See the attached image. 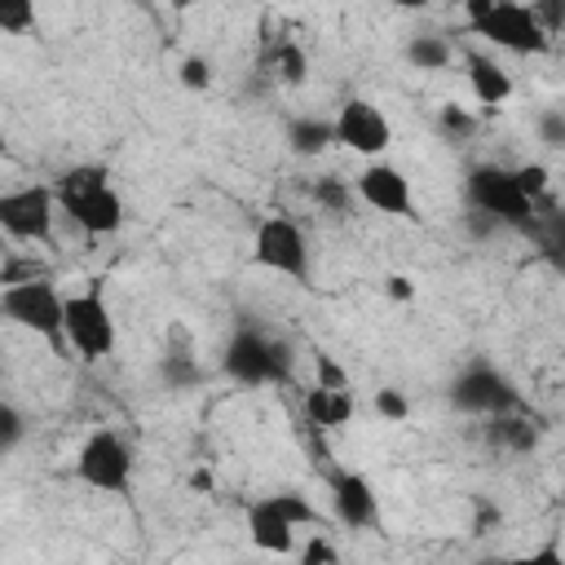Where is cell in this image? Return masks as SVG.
Listing matches in <instances>:
<instances>
[{"instance_id": "cell-3", "label": "cell", "mask_w": 565, "mask_h": 565, "mask_svg": "<svg viewBox=\"0 0 565 565\" xmlns=\"http://www.w3.org/2000/svg\"><path fill=\"white\" fill-rule=\"evenodd\" d=\"M62 340H66V353H75L79 362H102L115 353L119 331H115V313L102 282H88L62 300Z\"/></svg>"}, {"instance_id": "cell-11", "label": "cell", "mask_w": 565, "mask_h": 565, "mask_svg": "<svg viewBox=\"0 0 565 565\" xmlns=\"http://www.w3.org/2000/svg\"><path fill=\"white\" fill-rule=\"evenodd\" d=\"M331 132H335V146H344V150H353L362 159H380L388 150V141H393L388 115L366 97H349L340 106V115L331 119Z\"/></svg>"}, {"instance_id": "cell-19", "label": "cell", "mask_w": 565, "mask_h": 565, "mask_svg": "<svg viewBox=\"0 0 565 565\" xmlns=\"http://www.w3.org/2000/svg\"><path fill=\"white\" fill-rule=\"evenodd\" d=\"M159 380H163V388L190 393V388H199V384L207 380V366H203L190 349H163V358H159Z\"/></svg>"}, {"instance_id": "cell-14", "label": "cell", "mask_w": 565, "mask_h": 565, "mask_svg": "<svg viewBox=\"0 0 565 565\" xmlns=\"http://www.w3.org/2000/svg\"><path fill=\"white\" fill-rule=\"evenodd\" d=\"M247 539L265 556H291L296 552V525L282 516L274 494H260L247 503Z\"/></svg>"}, {"instance_id": "cell-35", "label": "cell", "mask_w": 565, "mask_h": 565, "mask_svg": "<svg viewBox=\"0 0 565 565\" xmlns=\"http://www.w3.org/2000/svg\"><path fill=\"white\" fill-rule=\"evenodd\" d=\"M384 296H388V300H402V305H406V300H415V282H411L406 274H393V278L384 282Z\"/></svg>"}, {"instance_id": "cell-9", "label": "cell", "mask_w": 565, "mask_h": 565, "mask_svg": "<svg viewBox=\"0 0 565 565\" xmlns=\"http://www.w3.org/2000/svg\"><path fill=\"white\" fill-rule=\"evenodd\" d=\"M446 402L463 415H477V419H490V415H508V411H521V393L516 384L486 358H472L450 384H446Z\"/></svg>"}, {"instance_id": "cell-30", "label": "cell", "mask_w": 565, "mask_h": 565, "mask_svg": "<svg viewBox=\"0 0 565 565\" xmlns=\"http://www.w3.org/2000/svg\"><path fill=\"white\" fill-rule=\"evenodd\" d=\"M437 119H441V132H446V137H455V141H463V137H472V132H477V115H468L459 102H446Z\"/></svg>"}, {"instance_id": "cell-32", "label": "cell", "mask_w": 565, "mask_h": 565, "mask_svg": "<svg viewBox=\"0 0 565 565\" xmlns=\"http://www.w3.org/2000/svg\"><path fill=\"white\" fill-rule=\"evenodd\" d=\"M539 141L547 146V150H561L565 146V110H543L539 115Z\"/></svg>"}, {"instance_id": "cell-29", "label": "cell", "mask_w": 565, "mask_h": 565, "mask_svg": "<svg viewBox=\"0 0 565 565\" xmlns=\"http://www.w3.org/2000/svg\"><path fill=\"white\" fill-rule=\"evenodd\" d=\"M296 561L300 565H340V552L327 534H309L300 547H296Z\"/></svg>"}, {"instance_id": "cell-23", "label": "cell", "mask_w": 565, "mask_h": 565, "mask_svg": "<svg viewBox=\"0 0 565 565\" xmlns=\"http://www.w3.org/2000/svg\"><path fill=\"white\" fill-rule=\"evenodd\" d=\"M177 84L190 88V93H207V88L216 84V71H212V62H207L203 53H185V57L177 62Z\"/></svg>"}, {"instance_id": "cell-18", "label": "cell", "mask_w": 565, "mask_h": 565, "mask_svg": "<svg viewBox=\"0 0 565 565\" xmlns=\"http://www.w3.org/2000/svg\"><path fill=\"white\" fill-rule=\"evenodd\" d=\"M486 441H490V446H499V450L525 455V450H534L539 428H534L521 411H508V415H490V419H486Z\"/></svg>"}, {"instance_id": "cell-4", "label": "cell", "mask_w": 565, "mask_h": 565, "mask_svg": "<svg viewBox=\"0 0 565 565\" xmlns=\"http://www.w3.org/2000/svg\"><path fill=\"white\" fill-rule=\"evenodd\" d=\"M463 22L472 35H481L486 44L508 49V53H547V44H552V35L539 26L530 4H516V0H468Z\"/></svg>"}, {"instance_id": "cell-28", "label": "cell", "mask_w": 565, "mask_h": 565, "mask_svg": "<svg viewBox=\"0 0 565 565\" xmlns=\"http://www.w3.org/2000/svg\"><path fill=\"white\" fill-rule=\"evenodd\" d=\"M371 406H375V415L388 419V424H406V419H411V402H406L402 388H375Z\"/></svg>"}, {"instance_id": "cell-13", "label": "cell", "mask_w": 565, "mask_h": 565, "mask_svg": "<svg viewBox=\"0 0 565 565\" xmlns=\"http://www.w3.org/2000/svg\"><path fill=\"white\" fill-rule=\"evenodd\" d=\"M327 490H331V512L344 530H375L380 525V494L362 472L335 468L327 477Z\"/></svg>"}, {"instance_id": "cell-1", "label": "cell", "mask_w": 565, "mask_h": 565, "mask_svg": "<svg viewBox=\"0 0 565 565\" xmlns=\"http://www.w3.org/2000/svg\"><path fill=\"white\" fill-rule=\"evenodd\" d=\"M57 212H66L88 238H110L124 230V194L102 163H75L53 181Z\"/></svg>"}, {"instance_id": "cell-25", "label": "cell", "mask_w": 565, "mask_h": 565, "mask_svg": "<svg viewBox=\"0 0 565 565\" xmlns=\"http://www.w3.org/2000/svg\"><path fill=\"white\" fill-rule=\"evenodd\" d=\"M22 441H26V415H22L13 402L0 397V459L13 455Z\"/></svg>"}, {"instance_id": "cell-2", "label": "cell", "mask_w": 565, "mask_h": 565, "mask_svg": "<svg viewBox=\"0 0 565 565\" xmlns=\"http://www.w3.org/2000/svg\"><path fill=\"white\" fill-rule=\"evenodd\" d=\"M463 194H468V207H472V212H486L499 230L543 238L539 212H534V203L516 190L512 168H503V163H472L468 177H463Z\"/></svg>"}, {"instance_id": "cell-24", "label": "cell", "mask_w": 565, "mask_h": 565, "mask_svg": "<svg viewBox=\"0 0 565 565\" xmlns=\"http://www.w3.org/2000/svg\"><path fill=\"white\" fill-rule=\"evenodd\" d=\"M35 22H40V13L31 0H0V31L4 35H26V31H35Z\"/></svg>"}, {"instance_id": "cell-10", "label": "cell", "mask_w": 565, "mask_h": 565, "mask_svg": "<svg viewBox=\"0 0 565 565\" xmlns=\"http://www.w3.org/2000/svg\"><path fill=\"white\" fill-rule=\"evenodd\" d=\"M57 221L53 185H18L0 194V230L18 243H49Z\"/></svg>"}, {"instance_id": "cell-16", "label": "cell", "mask_w": 565, "mask_h": 565, "mask_svg": "<svg viewBox=\"0 0 565 565\" xmlns=\"http://www.w3.org/2000/svg\"><path fill=\"white\" fill-rule=\"evenodd\" d=\"M282 141L296 159H318L335 146V132H331V119L327 115H291L287 128H282Z\"/></svg>"}, {"instance_id": "cell-33", "label": "cell", "mask_w": 565, "mask_h": 565, "mask_svg": "<svg viewBox=\"0 0 565 565\" xmlns=\"http://www.w3.org/2000/svg\"><path fill=\"white\" fill-rule=\"evenodd\" d=\"M499 521H503V512L486 494H472V534H490V530H499Z\"/></svg>"}, {"instance_id": "cell-7", "label": "cell", "mask_w": 565, "mask_h": 565, "mask_svg": "<svg viewBox=\"0 0 565 565\" xmlns=\"http://www.w3.org/2000/svg\"><path fill=\"white\" fill-rule=\"evenodd\" d=\"M132 446L115 428H93L75 450V481L97 494H128L132 490Z\"/></svg>"}, {"instance_id": "cell-6", "label": "cell", "mask_w": 565, "mask_h": 565, "mask_svg": "<svg viewBox=\"0 0 565 565\" xmlns=\"http://www.w3.org/2000/svg\"><path fill=\"white\" fill-rule=\"evenodd\" d=\"M62 291L49 282V278H18L9 287H0V318L49 340L57 353H66V340H62Z\"/></svg>"}, {"instance_id": "cell-17", "label": "cell", "mask_w": 565, "mask_h": 565, "mask_svg": "<svg viewBox=\"0 0 565 565\" xmlns=\"http://www.w3.org/2000/svg\"><path fill=\"white\" fill-rule=\"evenodd\" d=\"M305 415L313 428H344L353 419V388H322L313 384L305 393Z\"/></svg>"}, {"instance_id": "cell-31", "label": "cell", "mask_w": 565, "mask_h": 565, "mask_svg": "<svg viewBox=\"0 0 565 565\" xmlns=\"http://www.w3.org/2000/svg\"><path fill=\"white\" fill-rule=\"evenodd\" d=\"M494 565H565V556H561V543L547 539V543H539L534 552H521V556H494Z\"/></svg>"}, {"instance_id": "cell-20", "label": "cell", "mask_w": 565, "mask_h": 565, "mask_svg": "<svg viewBox=\"0 0 565 565\" xmlns=\"http://www.w3.org/2000/svg\"><path fill=\"white\" fill-rule=\"evenodd\" d=\"M402 57H406L415 71H446V66L455 62V44H450L446 35H437V31H419V35L406 40Z\"/></svg>"}, {"instance_id": "cell-22", "label": "cell", "mask_w": 565, "mask_h": 565, "mask_svg": "<svg viewBox=\"0 0 565 565\" xmlns=\"http://www.w3.org/2000/svg\"><path fill=\"white\" fill-rule=\"evenodd\" d=\"M313 203L322 207V212H331V216H344L349 207H353V185L344 181V177H318L313 181Z\"/></svg>"}, {"instance_id": "cell-21", "label": "cell", "mask_w": 565, "mask_h": 565, "mask_svg": "<svg viewBox=\"0 0 565 565\" xmlns=\"http://www.w3.org/2000/svg\"><path fill=\"white\" fill-rule=\"evenodd\" d=\"M265 66H269L282 84H305V79H309V57H305V49H300L296 40H274Z\"/></svg>"}, {"instance_id": "cell-26", "label": "cell", "mask_w": 565, "mask_h": 565, "mask_svg": "<svg viewBox=\"0 0 565 565\" xmlns=\"http://www.w3.org/2000/svg\"><path fill=\"white\" fill-rule=\"evenodd\" d=\"M512 181H516V190H521L530 203H539V199L552 190V172H547L543 163H516V168H512Z\"/></svg>"}, {"instance_id": "cell-36", "label": "cell", "mask_w": 565, "mask_h": 565, "mask_svg": "<svg viewBox=\"0 0 565 565\" xmlns=\"http://www.w3.org/2000/svg\"><path fill=\"white\" fill-rule=\"evenodd\" d=\"M4 150H9V141H4V132H0V159H4Z\"/></svg>"}, {"instance_id": "cell-12", "label": "cell", "mask_w": 565, "mask_h": 565, "mask_svg": "<svg viewBox=\"0 0 565 565\" xmlns=\"http://www.w3.org/2000/svg\"><path fill=\"white\" fill-rule=\"evenodd\" d=\"M353 199H362L366 207L384 212V216H397V221H419L415 212V194H411V181L397 163H384V159H371L358 181H353Z\"/></svg>"}, {"instance_id": "cell-15", "label": "cell", "mask_w": 565, "mask_h": 565, "mask_svg": "<svg viewBox=\"0 0 565 565\" xmlns=\"http://www.w3.org/2000/svg\"><path fill=\"white\" fill-rule=\"evenodd\" d=\"M459 62H463V79H468V88H472L477 106L499 110V106L512 97V75L499 66V57H494V53L463 49V53H459Z\"/></svg>"}, {"instance_id": "cell-5", "label": "cell", "mask_w": 565, "mask_h": 565, "mask_svg": "<svg viewBox=\"0 0 565 565\" xmlns=\"http://www.w3.org/2000/svg\"><path fill=\"white\" fill-rule=\"evenodd\" d=\"M221 371L243 388L287 384L291 380V349L256 327H238L221 349Z\"/></svg>"}, {"instance_id": "cell-34", "label": "cell", "mask_w": 565, "mask_h": 565, "mask_svg": "<svg viewBox=\"0 0 565 565\" xmlns=\"http://www.w3.org/2000/svg\"><path fill=\"white\" fill-rule=\"evenodd\" d=\"M463 225H468V234H472V238H494V234H499V225H494L486 212H472V207L463 212Z\"/></svg>"}, {"instance_id": "cell-8", "label": "cell", "mask_w": 565, "mask_h": 565, "mask_svg": "<svg viewBox=\"0 0 565 565\" xmlns=\"http://www.w3.org/2000/svg\"><path fill=\"white\" fill-rule=\"evenodd\" d=\"M252 260L260 269H274L291 282H309V265H313V247H309V234L296 216H265L252 234Z\"/></svg>"}, {"instance_id": "cell-27", "label": "cell", "mask_w": 565, "mask_h": 565, "mask_svg": "<svg viewBox=\"0 0 565 565\" xmlns=\"http://www.w3.org/2000/svg\"><path fill=\"white\" fill-rule=\"evenodd\" d=\"M274 499H278V508H282V516H287V521H291L296 530H300V525H322V516H318V508H313V503H309V499H305L300 490H278Z\"/></svg>"}]
</instances>
